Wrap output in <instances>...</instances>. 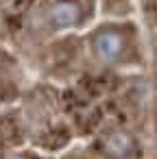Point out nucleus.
<instances>
[{"mask_svg":"<svg viewBox=\"0 0 157 159\" xmlns=\"http://www.w3.org/2000/svg\"><path fill=\"white\" fill-rule=\"evenodd\" d=\"M94 50L96 55L103 59V61H113L120 57L122 52V37L118 33H111V31H105L100 35H96L94 39Z\"/></svg>","mask_w":157,"mask_h":159,"instance_id":"f257e3e1","label":"nucleus"},{"mask_svg":"<svg viewBox=\"0 0 157 159\" xmlns=\"http://www.w3.org/2000/svg\"><path fill=\"white\" fill-rule=\"evenodd\" d=\"M105 150H107L109 155L118 157V159H124V157L131 155V150H133V142H131V137H129L127 133L116 131V133L107 135V139H105Z\"/></svg>","mask_w":157,"mask_h":159,"instance_id":"f03ea898","label":"nucleus"},{"mask_svg":"<svg viewBox=\"0 0 157 159\" xmlns=\"http://www.w3.org/2000/svg\"><path fill=\"white\" fill-rule=\"evenodd\" d=\"M76 18H79V9H76V5H72V2H57V5L53 7V11H50V20H53V24H55L57 29H68V26H72V24L76 22Z\"/></svg>","mask_w":157,"mask_h":159,"instance_id":"7ed1b4c3","label":"nucleus"},{"mask_svg":"<svg viewBox=\"0 0 157 159\" xmlns=\"http://www.w3.org/2000/svg\"><path fill=\"white\" fill-rule=\"evenodd\" d=\"M7 159H20V157H7Z\"/></svg>","mask_w":157,"mask_h":159,"instance_id":"20e7f679","label":"nucleus"}]
</instances>
